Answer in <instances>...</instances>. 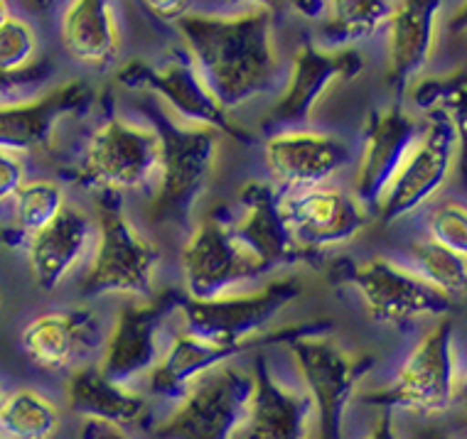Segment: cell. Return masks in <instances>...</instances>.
<instances>
[{
  "label": "cell",
  "instance_id": "37",
  "mask_svg": "<svg viewBox=\"0 0 467 439\" xmlns=\"http://www.w3.org/2000/svg\"><path fill=\"white\" fill-rule=\"evenodd\" d=\"M367 439H399V432H396V420H394V410L389 407H381V413L371 424L369 434Z\"/></svg>",
  "mask_w": 467,
  "mask_h": 439
},
{
  "label": "cell",
  "instance_id": "28",
  "mask_svg": "<svg viewBox=\"0 0 467 439\" xmlns=\"http://www.w3.org/2000/svg\"><path fill=\"white\" fill-rule=\"evenodd\" d=\"M62 424V413L45 393L20 388L5 395L0 410V437L52 439Z\"/></svg>",
  "mask_w": 467,
  "mask_h": 439
},
{
  "label": "cell",
  "instance_id": "7",
  "mask_svg": "<svg viewBox=\"0 0 467 439\" xmlns=\"http://www.w3.org/2000/svg\"><path fill=\"white\" fill-rule=\"evenodd\" d=\"M460 391L455 322L443 314L416 343L396 381L384 391L367 395V403L389 410H411L419 415H441L455 403Z\"/></svg>",
  "mask_w": 467,
  "mask_h": 439
},
{
  "label": "cell",
  "instance_id": "13",
  "mask_svg": "<svg viewBox=\"0 0 467 439\" xmlns=\"http://www.w3.org/2000/svg\"><path fill=\"white\" fill-rule=\"evenodd\" d=\"M180 271L187 297L212 300L264 275L268 268L234 236L224 216L207 214L182 246Z\"/></svg>",
  "mask_w": 467,
  "mask_h": 439
},
{
  "label": "cell",
  "instance_id": "25",
  "mask_svg": "<svg viewBox=\"0 0 467 439\" xmlns=\"http://www.w3.org/2000/svg\"><path fill=\"white\" fill-rule=\"evenodd\" d=\"M244 352L249 349L214 343L182 329L172 336L168 349H162L158 363L148 371V391L158 398L180 400L197 381L232 363Z\"/></svg>",
  "mask_w": 467,
  "mask_h": 439
},
{
  "label": "cell",
  "instance_id": "35",
  "mask_svg": "<svg viewBox=\"0 0 467 439\" xmlns=\"http://www.w3.org/2000/svg\"><path fill=\"white\" fill-rule=\"evenodd\" d=\"M244 5H261L271 13H290L307 23H317L323 17V0H239Z\"/></svg>",
  "mask_w": 467,
  "mask_h": 439
},
{
  "label": "cell",
  "instance_id": "41",
  "mask_svg": "<svg viewBox=\"0 0 467 439\" xmlns=\"http://www.w3.org/2000/svg\"><path fill=\"white\" fill-rule=\"evenodd\" d=\"M10 15H13V10H10V3H8V0H0V23H3V20H8Z\"/></svg>",
  "mask_w": 467,
  "mask_h": 439
},
{
  "label": "cell",
  "instance_id": "21",
  "mask_svg": "<svg viewBox=\"0 0 467 439\" xmlns=\"http://www.w3.org/2000/svg\"><path fill=\"white\" fill-rule=\"evenodd\" d=\"M249 413L234 439H313L315 407L306 391H293L274 375L264 353L254 361Z\"/></svg>",
  "mask_w": 467,
  "mask_h": 439
},
{
  "label": "cell",
  "instance_id": "10",
  "mask_svg": "<svg viewBox=\"0 0 467 439\" xmlns=\"http://www.w3.org/2000/svg\"><path fill=\"white\" fill-rule=\"evenodd\" d=\"M462 136L465 133L452 120L428 116L409 158L403 160L389 189L374 207L381 224H396L406 216L416 214L441 194L455 169Z\"/></svg>",
  "mask_w": 467,
  "mask_h": 439
},
{
  "label": "cell",
  "instance_id": "16",
  "mask_svg": "<svg viewBox=\"0 0 467 439\" xmlns=\"http://www.w3.org/2000/svg\"><path fill=\"white\" fill-rule=\"evenodd\" d=\"M445 25V0H394L384 25L387 84L409 88L433 62Z\"/></svg>",
  "mask_w": 467,
  "mask_h": 439
},
{
  "label": "cell",
  "instance_id": "29",
  "mask_svg": "<svg viewBox=\"0 0 467 439\" xmlns=\"http://www.w3.org/2000/svg\"><path fill=\"white\" fill-rule=\"evenodd\" d=\"M65 207L67 199L62 184L52 179H27L10 201L13 236L25 243L33 233L45 229Z\"/></svg>",
  "mask_w": 467,
  "mask_h": 439
},
{
  "label": "cell",
  "instance_id": "11",
  "mask_svg": "<svg viewBox=\"0 0 467 439\" xmlns=\"http://www.w3.org/2000/svg\"><path fill=\"white\" fill-rule=\"evenodd\" d=\"M254 378L246 368L207 373L180 398L175 413L155 427L158 439H234L249 413Z\"/></svg>",
  "mask_w": 467,
  "mask_h": 439
},
{
  "label": "cell",
  "instance_id": "32",
  "mask_svg": "<svg viewBox=\"0 0 467 439\" xmlns=\"http://www.w3.org/2000/svg\"><path fill=\"white\" fill-rule=\"evenodd\" d=\"M40 40L33 23L10 15L0 23V79H40L35 74Z\"/></svg>",
  "mask_w": 467,
  "mask_h": 439
},
{
  "label": "cell",
  "instance_id": "24",
  "mask_svg": "<svg viewBox=\"0 0 467 439\" xmlns=\"http://www.w3.org/2000/svg\"><path fill=\"white\" fill-rule=\"evenodd\" d=\"M94 243V221L81 209L65 207L45 229L25 240V256L35 285L57 290Z\"/></svg>",
  "mask_w": 467,
  "mask_h": 439
},
{
  "label": "cell",
  "instance_id": "3",
  "mask_svg": "<svg viewBox=\"0 0 467 439\" xmlns=\"http://www.w3.org/2000/svg\"><path fill=\"white\" fill-rule=\"evenodd\" d=\"M320 327H298L285 336L293 363L315 407V439H342L347 407L357 385L374 368L371 353H352L342 349Z\"/></svg>",
  "mask_w": 467,
  "mask_h": 439
},
{
  "label": "cell",
  "instance_id": "40",
  "mask_svg": "<svg viewBox=\"0 0 467 439\" xmlns=\"http://www.w3.org/2000/svg\"><path fill=\"white\" fill-rule=\"evenodd\" d=\"M423 439H452L448 432H441V430H426L423 432Z\"/></svg>",
  "mask_w": 467,
  "mask_h": 439
},
{
  "label": "cell",
  "instance_id": "27",
  "mask_svg": "<svg viewBox=\"0 0 467 439\" xmlns=\"http://www.w3.org/2000/svg\"><path fill=\"white\" fill-rule=\"evenodd\" d=\"M394 0H323V37L335 47H355L384 33Z\"/></svg>",
  "mask_w": 467,
  "mask_h": 439
},
{
  "label": "cell",
  "instance_id": "31",
  "mask_svg": "<svg viewBox=\"0 0 467 439\" xmlns=\"http://www.w3.org/2000/svg\"><path fill=\"white\" fill-rule=\"evenodd\" d=\"M411 258L416 263V272L423 280H428L433 288L443 290L445 295H451L452 300L465 292L467 268L462 253L426 236V239L413 243Z\"/></svg>",
  "mask_w": 467,
  "mask_h": 439
},
{
  "label": "cell",
  "instance_id": "9",
  "mask_svg": "<svg viewBox=\"0 0 467 439\" xmlns=\"http://www.w3.org/2000/svg\"><path fill=\"white\" fill-rule=\"evenodd\" d=\"M161 160L162 143L153 126L111 116L87 138L74 177L101 192H130L155 182Z\"/></svg>",
  "mask_w": 467,
  "mask_h": 439
},
{
  "label": "cell",
  "instance_id": "26",
  "mask_svg": "<svg viewBox=\"0 0 467 439\" xmlns=\"http://www.w3.org/2000/svg\"><path fill=\"white\" fill-rule=\"evenodd\" d=\"M67 405L87 423H104L119 430L136 427L148 415L143 395L109 378L99 366H81L69 375Z\"/></svg>",
  "mask_w": 467,
  "mask_h": 439
},
{
  "label": "cell",
  "instance_id": "36",
  "mask_svg": "<svg viewBox=\"0 0 467 439\" xmlns=\"http://www.w3.org/2000/svg\"><path fill=\"white\" fill-rule=\"evenodd\" d=\"M148 15L162 25H178L194 10V0H138Z\"/></svg>",
  "mask_w": 467,
  "mask_h": 439
},
{
  "label": "cell",
  "instance_id": "42",
  "mask_svg": "<svg viewBox=\"0 0 467 439\" xmlns=\"http://www.w3.org/2000/svg\"><path fill=\"white\" fill-rule=\"evenodd\" d=\"M5 395H8V393L3 391V388H0V410H3V403H5Z\"/></svg>",
  "mask_w": 467,
  "mask_h": 439
},
{
  "label": "cell",
  "instance_id": "4",
  "mask_svg": "<svg viewBox=\"0 0 467 439\" xmlns=\"http://www.w3.org/2000/svg\"><path fill=\"white\" fill-rule=\"evenodd\" d=\"M158 248L138 231L121 201L113 192H104L97 201L94 219V258L81 278L79 290L87 297H143L153 295Z\"/></svg>",
  "mask_w": 467,
  "mask_h": 439
},
{
  "label": "cell",
  "instance_id": "12",
  "mask_svg": "<svg viewBox=\"0 0 467 439\" xmlns=\"http://www.w3.org/2000/svg\"><path fill=\"white\" fill-rule=\"evenodd\" d=\"M367 59L357 47H317L313 42L300 45L290 56L285 87L281 97L264 116L266 126L307 123L325 98L342 84L355 81L364 72Z\"/></svg>",
  "mask_w": 467,
  "mask_h": 439
},
{
  "label": "cell",
  "instance_id": "22",
  "mask_svg": "<svg viewBox=\"0 0 467 439\" xmlns=\"http://www.w3.org/2000/svg\"><path fill=\"white\" fill-rule=\"evenodd\" d=\"M59 42L74 65L91 72L111 69L123 52L119 0H65Z\"/></svg>",
  "mask_w": 467,
  "mask_h": 439
},
{
  "label": "cell",
  "instance_id": "18",
  "mask_svg": "<svg viewBox=\"0 0 467 439\" xmlns=\"http://www.w3.org/2000/svg\"><path fill=\"white\" fill-rule=\"evenodd\" d=\"M236 201L239 216L236 221H229L234 236L268 271L310 260V253L300 246L290 229L281 189H275L266 179H251L239 189Z\"/></svg>",
  "mask_w": 467,
  "mask_h": 439
},
{
  "label": "cell",
  "instance_id": "34",
  "mask_svg": "<svg viewBox=\"0 0 467 439\" xmlns=\"http://www.w3.org/2000/svg\"><path fill=\"white\" fill-rule=\"evenodd\" d=\"M25 182H27V168L23 155L0 148V209L10 207V201Z\"/></svg>",
  "mask_w": 467,
  "mask_h": 439
},
{
  "label": "cell",
  "instance_id": "15",
  "mask_svg": "<svg viewBox=\"0 0 467 439\" xmlns=\"http://www.w3.org/2000/svg\"><path fill=\"white\" fill-rule=\"evenodd\" d=\"M97 94L81 79H69L30 98L0 101V148L30 155L49 150L62 120L87 113Z\"/></svg>",
  "mask_w": 467,
  "mask_h": 439
},
{
  "label": "cell",
  "instance_id": "17",
  "mask_svg": "<svg viewBox=\"0 0 467 439\" xmlns=\"http://www.w3.org/2000/svg\"><path fill=\"white\" fill-rule=\"evenodd\" d=\"M349 160L352 150L342 138L313 130H281L264 145L271 184L283 194L323 187Z\"/></svg>",
  "mask_w": 467,
  "mask_h": 439
},
{
  "label": "cell",
  "instance_id": "43",
  "mask_svg": "<svg viewBox=\"0 0 467 439\" xmlns=\"http://www.w3.org/2000/svg\"><path fill=\"white\" fill-rule=\"evenodd\" d=\"M0 439H5V437H0Z\"/></svg>",
  "mask_w": 467,
  "mask_h": 439
},
{
  "label": "cell",
  "instance_id": "1",
  "mask_svg": "<svg viewBox=\"0 0 467 439\" xmlns=\"http://www.w3.org/2000/svg\"><path fill=\"white\" fill-rule=\"evenodd\" d=\"M175 27L202 79L226 111L274 87L281 55L271 10L261 5H244L234 13L192 10Z\"/></svg>",
  "mask_w": 467,
  "mask_h": 439
},
{
  "label": "cell",
  "instance_id": "23",
  "mask_svg": "<svg viewBox=\"0 0 467 439\" xmlns=\"http://www.w3.org/2000/svg\"><path fill=\"white\" fill-rule=\"evenodd\" d=\"M27 359L45 371H67L81 356L104 346L97 314L89 310L47 311L35 317L20 334Z\"/></svg>",
  "mask_w": 467,
  "mask_h": 439
},
{
  "label": "cell",
  "instance_id": "39",
  "mask_svg": "<svg viewBox=\"0 0 467 439\" xmlns=\"http://www.w3.org/2000/svg\"><path fill=\"white\" fill-rule=\"evenodd\" d=\"M25 5L35 13H42V10H49L55 5V0H25Z\"/></svg>",
  "mask_w": 467,
  "mask_h": 439
},
{
  "label": "cell",
  "instance_id": "19",
  "mask_svg": "<svg viewBox=\"0 0 467 439\" xmlns=\"http://www.w3.org/2000/svg\"><path fill=\"white\" fill-rule=\"evenodd\" d=\"M283 209L296 239L310 256L352 243L369 226L362 201L327 184L283 194Z\"/></svg>",
  "mask_w": 467,
  "mask_h": 439
},
{
  "label": "cell",
  "instance_id": "14",
  "mask_svg": "<svg viewBox=\"0 0 467 439\" xmlns=\"http://www.w3.org/2000/svg\"><path fill=\"white\" fill-rule=\"evenodd\" d=\"M182 297L185 292L180 290H162L123 307L113 320L111 332L104 336L99 368L123 385H130L140 375H148V371L161 359V336L170 314L178 311Z\"/></svg>",
  "mask_w": 467,
  "mask_h": 439
},
{
  "label": "cell",
  "instance_id": "2",
  "mask_svg": "<svg viewBox=\"0 0 467 439\" xmlns=\"http://www.w3.org/2000/svg\"><path fill=\"white\" fill-rule=\"evenodd\" d=\"M162 143V160L148 204V219L161 226H180L194 214L217 162L219 138L207 126H178L158 106L143 108Z\"/></svg>",
  "mask_w": 467,
  "mask_h": 439
},
{
  "label": "cell",
  "instance_id": "38",
  "mask_svg": "<svg viewBox=\"0 0 467 439\" xmlns=\"http://www.w3.org/2000/svg\"><path fill=\"white\" fill-rule=\"evenodd\" d=\"M84 439H129V437L123 434V430L111 427V424L87 423V427H84Z\"/></svg>",
  "mask_w": 467,
  "mask_h": 439
},
{
  "label": "cell",
  "instance_id": "5",
  "mask_svg": "<svg viewBox=\"0 0 467 439\" xmlns=\"http://www.w3.org/2000/svg\"><path fill=\"white\" fill-rule=\"evenodd\" d=\"M303 292L296 278H281L268 282L254 292H239V295L212 297V300H192L182 297L178 304L182 327L192 334L210 339L224 346H264V343L285 342L290 329H283L278 334H266L271 322L296 302Z\"/></svg>",
  "mask_w": 467,
  "mask_h": 439
},
{
  "label": "cell",
  "instance_id": "33",
  "mask_svg": "<svg viewBox=\"0 0 467 439\" xmlns=\"http://www.w3.org/2000/svg\"><path fill=\"white\" fill-rule=\"evenodd\" d=\"M428 239L438 240L465 256L467 253V211L460 201H441L428 216Z\"/></svg>",
  "mask_w": 467,
  "mask_h": 439
},
{
  "label": "cell",
  "instance_id": "20",
  "mask_svg": "<svg viewBox=\"0 0 467 439\" xmlns=\"http://www.w3.org/2000/svg\"><path fill=\"white\" fill-rule=\"evenodd\" d=\"M420 123L403 108L371 113L364 128L362 152L357 160L352 194L367 209H374L387 192L403 160L416 145Z\"/></svg>",
  "mask_w": 467,
  "mask_h": 439
},
{
  "label": "cell",
  "instance_id": "8",
  "mask_svg": "<svg viewBox=\"0 0 467 439\" xmlns=\"http://www.w3.org/2000/svg\"><path fill=\"white\" fill-rule=\"evenodd\" d=\"M116 81L129 91H145L158 97L170 111L190 126H207L239 143L251 140L249 130L229 118V111L219 104L207 81L202 79L200 69L194 66L185 47L172 49L161 65L130 59L129 65L119 66Z\"/></svg>",
  "mask_w": 467,
  "mask_h": 439
},
{
  "label": "cell",
  "instance_id": "30",
  "mask_svg": "<svg viewBox=\"0 0 467 439\" xmlns=\"http://www.w3.org/2000/svg\"><path fill=\"white\" fill-rule=\"evenodd\" d=\"M411 104L428 116H443L465 133V66L441 77H419L409 84Z\"/></svg>",
  "mask_w": 467,
  "mask_h": 439
},
{
  "label": "cell",
  "instance_id": "6",
  "mask_svg": "<svg viewBox=\"0 0 467 439\" xmlns=\"http://www.w3.org/2000/svg\"><path fill=\"white\" fill-rule=\"evenodd\" d=\"M330 272L332 280L355 288L377 324L406 327L426 317H443L455 307L451 295L391 258L377 256L362 265L335 263Z\"/></svg>",
  "mask_w": 467,
  "mask_h": 439
}]
</instances>
